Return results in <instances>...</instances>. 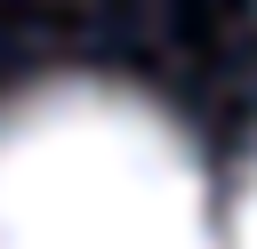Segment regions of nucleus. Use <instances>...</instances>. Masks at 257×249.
I'll use <instances>...</instances> for the list:
<instances>
[{
    "instance_id": "f257e3e1",
    "label": "nucleus",
    "mask_w": 257,
    "mask_h": 249,
    "mask_svg": "<svg viewBox=\"0 0 257 249\" xmlns=\"http://www.w3.org/2000/svg\"><path fill=\"white\" fill-rule=\"evenodd\" d=\"M0 249H225V209L161 96L48 72L0 96Z\"/></svg>"
},
{
    "instance_id": "f03ea898",
    "label": "nucleus",
    "mask_w": 257,
    "mask_h": 249,
    "mask_svg": "<svg viewBox=\"0 0 257 249\" xmlns=\"http://www.w3.org/2000/svg\"><path fill=\"white\" fill-rule=\"evenodd\" d=\"M225 249H257V153H249L241 177H233V201H225Z\"/></svg>"
}]
</instances>
